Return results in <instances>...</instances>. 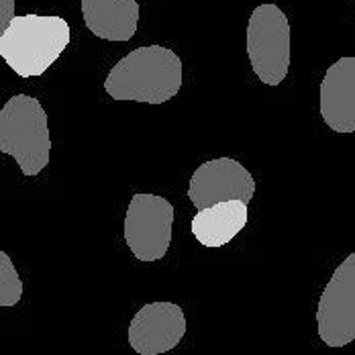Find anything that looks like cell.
<instances>
[{"instance_id":"30bf717a","label":"cell","mask_w":355,"mask_h":355,"mask_svg":"<svg viewBox=\"0 0 355 355\" xmlns=\"http://www.w3.org/2000/svg\"><path fill=\"white\" fill-rule=\"evenodd\" d=\"M86 29L98 39L129 41L137 33V0H80Z\"/></svg>"},{"instance_id":"6da1fadb","label":"cell","mask_w":355,"mask_h":355,"mask_svg":"<svg viewBox=\"0 0 355 355\" xmlns=\"http://www.w3.org/2000/svg\"><path fill=\"white\" fill-rule=\"evenodd\" d=\"M182 88V60L176 51L162 45L133 49L112 66L105 90L114 101H135L164 105Z\"/></svg>"},{"instance_id":"3957f363","label":"cell","mask_w":355,"mask_h":355,"mask_svg":"<svg viewBox=\"0 0 355 355\" xmlns=\"http://www.w3.org/2000/svg\"><path fill=\"white\" fill-rule=\"evenodd\" d=\"M0 151L15 157L27 178L37 176L47 168L51 137L47 112L37 98L17 94L4 103L0 110Z\"/></svg>"},{"instance_id":"9c48e42d","label":"cell","mask_w":355,"mask_h":355,"mask_svg":"<svg viewBox=\"0 0 355 355\" xmlns=\"http://www.w3.org/2000/svg\"><path fill=\"white\" fill-rule=\"evenodd\" d=\"M320 116L335 133H355V58L329 66L320 82Z\"/></svg>"},{"instance_id":"277c9868","label":"cell","mask_w":355,"mask_h":355,"mask_svg":"<svg viewBox=\"0 0 355 355\" xmlns=\"http://www.w3.org/2000/svg\"><path fill=\"white\" fill-rule=\"evenodd\" d=\"M248 55L266 86H278L290 68V23L278 4H259L248 23Z\"/></svg>"},{"instance_id":"8fae6325","label":"cell","mask_w":355,"mask_h":355,"mask_svg":"<svg viewBox=\"0 0 355 355\" xmlns=\"http://www.w3.org/2000/svg\"><path fill=\"white\" fill-rule=\"evenodd\" d=\"M248 205L229 200L198 211L192 218V235L205 248H223L248 225Z\"/></svg>"},{"instance_id":"4fadbf2b","label":"cell","mask_w":355,"mask_h":355,"mask_svg":"<svg viewBox=\"0 0 355 355\" xmlns=\"http://www.w3.org/2000/svg\"><path fill=\"white\" fill-rule=\"evenodd\" d=\"M15 17V0H0V35L10 27Z\"/></svg>"},{"instance_id":"ba28073f","label":"cell","mask_w":355,"mask_h":355,"mask_svg":"<svg viewBox=\"0 0 355 355\" xmlns=\"http://www.w3.org/2000/svg\"><path fill=\"white\" fill-rule=\"evenodd\" d=\"M186 335V317L176 302H149L129 324V343L139 355L168 354Z\"/></svg>"},{"instance_id":"52a82bcc","label":"cell","mask_w":355,"mask_h":355,"mask_svg":"<svg viewBox=\"0 0 355 355\" xmlns=\"http://www.w3.org/2000/svg\"><path fill=\"white\" fill-rule=\"evenodd\" d=\"M255 194V180L248 168L233 157H216L196 168L188 182V198L198 209L241 200L249 205Z\"/></svg>"},{"instance_id":"7a4b0ae2","label":"cell","mask_w":355,"mask_h":355,"mask_svg":"<svg viewBox=\"0 0 355 355\" xmlns=\"http://www.w3.org/2000/svg\"><path fill=\"white\" fill-rule=\"evenodd\" d=\"M70 45V25L58 15H17L0 35V55L21 78H35Z\"/></svg>"},{"instance_id":"8992f818","label":"cell","mask_w":355,"mask_h":355,"mask_svg":"<svg viewBox=\"0 0 355 355\" xmlns=\"http://www.w3.org/2000/svg\"><path fill=\"white\" fill-rule=\"evenodd\" d=\"M320 341L345 347L355 341V253L347 255L324 286L317 309Z\"/></svg>"},{"instance_id":"7c38bea8","label":"cell","mask_w":355,"mask_h":355,"mask_svg":"<svg viewBox=\"0 0 355 355\" xmlns=\"http://www.w3.org/2000/svg\"><path fill=\"white\" fill-rule=\"evenodd\" d=\"M23 282L6 251H0V306H15L23 296Z\"/></svg>"},{"instance_id":"5b68a950","label":"cell","mask_w":355,"mask_h":355,"mask_svg":"<svg viewBox=\"0 0 355 355\" xmlns=\"http://www.w3.org/2000/svg\"><path fill=\"white\" fill-rule=\"evenodd\" d=\"M174 229V207L157 194H135L125 214V241L139 261H159L168 253Z\"/></svg>"}]
</instances>
